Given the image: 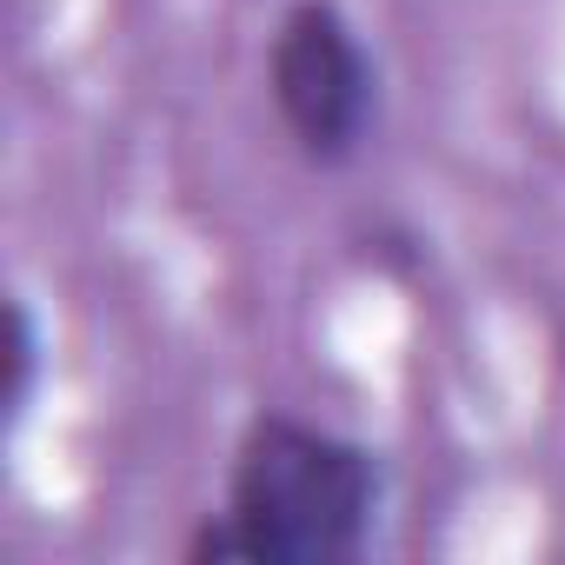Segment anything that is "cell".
Segmentation results:
<instances>
[{
  "instance_id": "obj_1",
  "label": "cell",
  "mask_w": 565,
  "mask_h": 565,
  "mask_svg": "<svg viewBox=\"0 0 565 565\" xmlns=\"http://www.w3.org/2000/svg\"><path fill=\"white\" fill-rule=\"evenodd\" d=\"M386 499L380 452L294 419L253 413L226 466V505L186 539V565H353Z\"/></svg>"
},
{
  "instance_id": "obj_2",
  "label": "cell",
  "mask_w": 565,
  "mask_h": 565,
  "mask_svg": "<svg viewBox=\"0 0 565 565\" xmlns=\"http://www.w3.org/2000/svg\"><path fill=\"white\" fill-rule=\"evenodd\" d=\"M266 94L294 153L320 173L353 167L380 120V67L340 0H294L266 41Z\"/></svg>"
},
{
  "instance_id": "obj_3",
  "label": "cell",
  "mask_w": 565,
  "mask_h": 565,
  "mask_svg": "<svg viewBox=\"0 0 565 565\" xmlns=\"http://www.w3.org/2000/svg\"><path fill=\"white\" fill-rule=\"evenodd\" d=\"M34 386H41V320H34V307L14 294V300H8V386H0V406H8L14 426L28 419Z\"/></svg>"
}]
</instances>
